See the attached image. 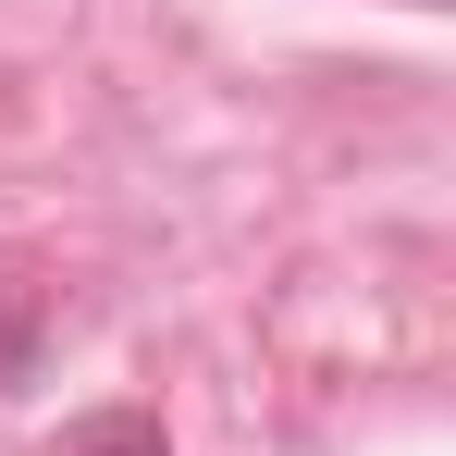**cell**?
Returning <instances> with one entry per match:
<instances>
[{
	"mask_svg": "<svg viewBox=\"0 0 456 456\" xmlns=\"http://www.w3.org/2000/svg\"><path fill=\"white\" fill-rule=\"evenodd\" d=\"M50 321H62L50 272H37L25 247H0V395H12V382H37V358H50Z\"/></svg>",
	"mask_w": 456,
	"mask_h": 456,
	"instance_id": "6da1fadb",
	"label": "cell"
},
{
	"mask_svg": "<svg viewBox=\"0 0 456 456\" xmlns=\"http://www.w3.org/2000/svg\"><path fill=\"white\" fill-rule=\"evenodd\" d=\"M395 12H444V0H395Z\"/></svg>",
	"mask_w": 456,
	"mask_h": 456,
	"instance_id": "3957f363",
	"label": "cell"
},
{
	"mask_svg": "<svg viewBox=\"0 0 456 456\" xmlns=\"http://www.w3.org/2000/svg\"><path fill=\"white\" fill-rule=\"evenodd\" d=\"M50 456H173V432H160V407H86V419H62L50 432Z\"/></svg>",
	"mask_w": 456,
	"mask_h": 456,
	"instance_id": "7a4b0ae2",
	"label": "cell"
}]
</instances>
